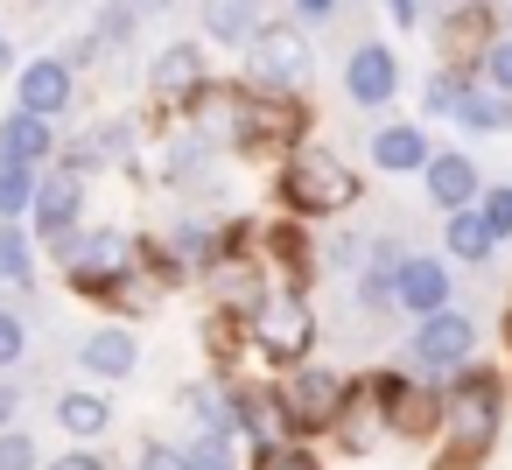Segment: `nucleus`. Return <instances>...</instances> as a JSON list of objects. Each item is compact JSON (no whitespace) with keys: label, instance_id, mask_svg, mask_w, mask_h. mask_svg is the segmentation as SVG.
<instances>
[{"label":"nucleus","instance_id":"obj_22","mask_svg":"<svg viewBox=\"0 0 512 470\" xmlns=\"http://www.w3.org/2000/svg\"><path fill=\"white\" fill-rule=\"evenodd\" d=\"M29 197H36V176H29V162L0 155V218H22V211H29Z\"/></svg>","mask_w":512,"mask_h":470},{"label":"nucleus","instance_id":"obj_20","mask_svg":"<svg viewBox=\"0 0 512 470\" xmlns=\"http://www.w3.org/2000/svg\"><path fill=\"white\" fill-rule=\"evenodd\" d=\"M260 0H211V8H204V29L218 36V43H239V36H253L260 29Z\"/></svg>","mask_w":512,"mask_h":470},{"label":"nucleus","instance_id":"obj_5","mask_svg":"<svg viewBox=\"0 0 512 470\" xmlns=\"http://www.w3.org/2000/svg\"><path fill=\"white\" fill-rule=\"evenodd\" d=\"M470 344H477V337H470V323H463L449 302H442V309H428V316H421V330H414V358H421V365H435V372H456V365L470 358Z\"/></svg>","mask_w":512,"mask_h":470},{"label":"nucleus","instance_id":"obj_15","mask_svg":"<svg viewBox=\"0 0 512 470\" xmlns=\"http://www.w3.org/2000/svg\"><path fill=\"white\" fill-rule=\"evenodd\" d=\"M78 358H85V372H99V379H127V372L141 365V351H134V337H127V330H99Z\"/></svg>","mask_w":512,"mask_h":470},{"label":"nucleus","instance_id":"obj_7","mask_svg":"<svg viewBox=\"0 0 512 470\" xmlns=\"http://www.w3.org/2000/svg\"><path fill=\"white\" fill-rule=\"evenodd\" d=\"M393 85H400V64H393V50H379V43H365V50L344 64V92H351L358 106H386Z\"/></svg>","mask_w":512,"mask_h":470},{"label":"nucleus","instance_id":"obj_36","mask_svg":"<svg viewBox=\"0 0 512 470\" xmlns=\"http://www.w3.org/2000/svg\"><path fill=\"white\" fill-rule=\"evenodd\" d=\"M414 8H421V0H386V15H393V22H400V29H407V22H414Z\"/></svg>","mask_w":512,"mask_h":470},{"label":"nucleus","instance_id":"obj_27","mask_svg":"<svg viewBox=\"0 0 512 470\" xmlns=\"http://www.w3.org/2000/svg\"><path fill=\"white\" fill-rule=\"evenodd\" d=\"M183 463H190V470H232V463H225V435H197V442L183 449Z\"/></svg>","mask_w":512,"mask_h":470},{"label":"nucleus","instance_id":"obj_37","mask_svg":"<svg viewBox=\"0 0 512 470\" xmlns=\"http://www.w3.org/2000/svg\"><path fill=\"white\" fill-rule=\"evenodd\" d=\"M295 8H302V15H330V8H337V0H295Z\"/></svg>","mask_w":512,"mask_h":470},{"label":"nucleus","instance_id":"obj_10","mask_svg":"<svg viewBox=\"0 0 512 470\" xmlns=\"http://www.w3.org/2000/svg\"><path fill=\"white\" fill-rule=\"evenodd\" d=\"M71 106V64H57V57H43V64H29L22 71V113H64Z\"/></svg>","mask_w":512,"mask_h":470},{"label":"nucleus","instance_id":"obj_13","mask_svg":"<svg viewBox=\"0 0 512 470\" xmlns=\"http://www.w3.org/2000/svg\"><path fill=\"white\" fill-rule=\"evenodd\" d=\"M421 169H428V197H435L442 211H456V204L477 197V169H470L463 155H428Z\"/></svg>","mask_w":512,"mask_h":470},{"label":"nucleus","instance_id":"obj_19","mask_svg":"<svg viewBox=\"0 0 512 470\" xmlns=\"http://www.w3.org/2000/svg\"><path fill=\"white\" fill-rule=\"evenodd\" d=\"M57 421H64V435H106L113 407H106L99 393H64V400H57Z\"/></svg>","mask_w":512,"mask_h":470},{"label":"nucleus","instance_id":"obj_31","mask_svg":"<svg viewBox=\"0 0 512 470\" xmlns=\"http://www.w3.org/2000/svg\"><path fill=\"white\" fill-rule=\"evenodd\" d=\"M260 470H316V456H302V449H281V442H267V449H260Z\"/></svg>","mask_w":512,"mask_h":470},{"label":"nucleus","instance_id":"obj_12","mask_svg":"<svg viewBox=\"0 0 512 470\" xmlns=\"http://www.w3.org/2000/svg\"><path fill=\"white\" fill-rule=\"evenodd\" d=\"M456 120L477 127V134H498V127H512V92H498V85H463V92H456Z\"/></svg>","mask_w":512,"mask_h":470},{"label":"nucleus","instance_id":"obj_8","mask_svg":"<svg viewBox=\"0 0 512 470\" xmlns=\"http://www.w3.org/2000/svg\"><path fill=\"white\" fill-rule=\"evenodd\" d=\"M337 407H344V379H330V372H302L295 393L281 400V414L295 428H323V421H337Z\"/></svg>","mask_w":512,"mask_h":470},{"label":"nucleus","instance_id":"obj_17","mask_svg":"<svg viewBox=\"0 0 512 470\" xmlns=\"http://www.w3.org/2000/svg\"><path fill=\"white\" fill-rule=\"evenodd\" d=\"M0 155H15V162H43V155H50V120H43V113H15V120H0Z\"/></svg>","mask_w":512,"mask_h":470},{"label":"nucleus","instance_id":"obj_35","mask_svg":"<svg viewBox=\"0 0 512 470\" xmlns=\"http://www.w3.org/2000/svg\"><path fill=\"white\" fill-rule=\"evenodd\" d=\"M50 470H106V463H99V456H57Z\"/></svg>","mask_w":512,"mask_h":470},{"label":"nucleus","instance_id":"obj_11","mask_svg":"<svg viewBox=\"0 0 512 470\" xmlns=\"http://www.w3.org/2000/svg\"><path fill=\"white\" fill-rule=\"evenodd\" d=\"M29 204H36V232H50V239H57V232H71V225H78V204H85V190H78V169H71V176H50V183H36V197H29Z\"/></svg>","mask_w":512,"mask_h":470},{"label":"nucleus","instance_id":"obj_23","mask_svg":"<svg viewBox=\"0 0 512 470\" xmlns=\"http://www.w3.org/2000/svg\"><path fill=\"white\" fill-rule=\"evenodd\" d=\"M197 85H204L197 50H162V64H155V92H197Z\"/></svg>","mask_w":512,"mask_h":470},{"label":"nucleus","instance_id":"obj_24","mask_svg":"<svg viewBox=\"0 0 512 470\" xmlns=\"http://www.w3.org/2000/svg\"><path fill=\"white\" fill-rule=\"evenodd\" d=\"M29 274H36V260H29V239H22V232H15V218H8V232H0V281L29 288Z\"/></svg>","mask_w":512,"mask_h":470},{"label":"nucleus","instance_id":"obj_30","mask_svg":"<svg viewBox=\"0 0 512 470\" xmlns=\"http://www.w3.org/2000/svg\"><path fill=\"white\" fill-rule=\"evenodd\" d=\"M484 71H491V85H498V92H512V36H498V43H491Z\"/></svg>","mask_w":512,"mask_h":470},{"label":"nucleus","instance_id":"obj_14","mask_svg":"<svg viewBox=\"0 0 512 470\" xmlns=\"http://www.w3.org/2000/svg\"><path fill=\"white\" fill-rule=\"evenodd\" d=\"M372 162H379L386 176H407V169H421V162H428V141H421V127H379V134H372Z\"/></svg>","mask_w":512,"mask_h":470},{"label":"nucleus","instance_id":"obj_18","mask_svg":"<svg viewBox=\"0 0 512 470\" xmlns=\"http://www.w3.org/2000/svg\"><path fill=\"white\" fill-rule=\"evenodd\" d=\"M442 246H449L456 260H484V253H491L498 239L484 232V218H477L470 204H456V211H449V232H442Z\"/></svg>","mask_w":512,"mask_h":470},{"label":"nucleus","instance_id":"obj_28","mask_svg":"<svg viewBox=\"0 0 512 470\" xmlns=\"http://www.w3.org/2000/svg\"><path fill=\"white\" fill-rule=\"evenodd\" d=\"M0 470H36V442L29 435H0Z\"/></svg>","mask_w":512,"mask_h":470},{"label":"nucleus","instance_id":"obj_33","mask_svg":"<svg viewBox=\"0 0 512 470\" xmlns=\"http://www.w3.org/2000/svg\"><path fill=\"white\" fill-rule=\"evenodd\" d=\"M456 92H463V85H449V78H435V85H428V106H435V113H456Z\"/></svg>","mask_w":512,"mask_h":470},{"label":"nucleus","instance_id":"obj_26","mask_svg":"<svg viewBox=\"0 0 512 470\" xmlns=\"http://www.w3.org/2000/svg\"><path fill=\"white\" fill-rule=\"evenodd\" d=\"M477 218H484V232H491V239H512V190H491Z\"/></svg>","mask_w":512,"mask_h":470},{"label":"nucleus","instance_id":"obj_2","mask_svg":"<svg viewBox=\"0 0 512 470\" xmlns=\"http://www.w3.org/2000/svg\"><path fill=\"white\" fill-rule=\"evenodd\" d=\"M281 190H288V204H295V211H316V218H323V211H344V204L358 197V176H351L337 155L302 148V155L288 162V183H281Z\"/></svg>","mask_w":512,"mask_h":470},{"label":"nucleus","instance_id":"obj_6","mask_svg":"<svg viewBox=\"0 0 512 470\" xmlns=\"http://www.w3.org/2000/svg\"><path fill=\"white\" fill-rule=\"evenodd\" d=\"M253 57H260V78H267V85H302V78H309V43H302L288 22L253 29Z\"/></svg>","mask_w":512,"mask_h":470},{"label":"nucleus","instance_id":"obj_21","mask_svg":"<svg viewBox=\"0 0 512 470\" xmlns=\"http://www.w3.org/2000/svg\"><path fill=\"white\" fill-rule=\"evenodd\" d=\"M232 414H239V428H253L260 442H274V435H281V421H288V414H281V393H239V407H232Z\"/></svg>","mask_w":512,"mask_h":470},{"label":"nucleus","instance_id":"obj_9","mask_svg":"<svg viewBox=\"0 0 512 470\" xmlns=\"http://www.w3.org/2000/svg\"><path fill=\"white\" fill-rule=\"evenodd\" d=\"M386 281H393V302H400V309H414V316H428V309H442V302H449V274H442L435 260H400Z\"/></svg>","mask_w":512,"mask_h":470},{"label":"nucleus","instance_id":"obj_34","mask_svg":"<svg viewBox=\"0 0 512 470\" xmlns=\"http://www.w3.org/2000/svg\"><path fill=\"white\" fill-rule=\"evenodd\" d=\"M15 407H22V393H15L8 379H0V428H8V421H15Z\"/></svg>","mask_w":512,"mask_h":470},{"label":"nucleus","instance_id":"obj_32","mask_svg":"<svg viewBox=\"0 0 512 470\" xmlns=\"http://www.w3.org/2000/svg\"><path fill=\"white\" fill-rule=\"evenodd\" d=\"M141 470H190V463H183V449H162L155 442V449H141Z\"/></svg>","mask_w":512,"mask_h":470},{"label":"nucleus","instance_id":"obj_3","mask_svg":"<svg viewBox=\"0 0 512 470\" xmlns=\"http://www.w3.org/2000/svg\"><path fill=\"white\" fill-rule=\"evenodd\" d=\"M449 428H456V456H463V463L484 456L491 435H498V379L470 372V379L449 393Z\"/></svg>","mask_w":512,"mask_h":470},{"label":"nucleus","instance_id":"obj_29","mask_svg":"<svg viewBox=\"0 0 512 470\" xmlns=\"http://www.w3.org/2000/svg\"><path fill=\"white\" fill-rule=\"evenodd\" d=\"M22 351H29V330H22V323H15L8 309H0V365H15Z\"/></svg>","mask_w":512,"mask_h":470},{"label":"nucleus","instance_id":"obj_16","mask_svg":"<svg viewBox=\"0 0 512 470\" xmlns=\"http://www.w3.org/2000/svg\"><path fill=\"white\" fill-rule=\"evenodd\" d=\"M379 393H386V414H393V428H400V435H428V428H435V414H442V407H435V393H414V386H393V379H386Z\"/></svg>","mask_w":512,"mask_h":470},{"label":"nucleus","instance_id":"obj_25","mask_svg":"<svg viewBox=\"0 0 512 470\" xmlns=\"http://www.w3.org/2000/svg\"><path fill=\"white\" fill-rule=\"evenodd\" d=\"M190 400H197V414H204V421H211V435H232V428H239V414H232V407H225V393H211V386H197V393H190Z\"/></svg>","mask_w":512,"mask_h":470},{"label":"nucleus","instance_id":"obj_38","mask_svg":"<svg viewBox=\"0 0 512 470\" xmlns=\"http://www.w3.org/2000/svg\"><path fill=\"white\" fill-rule=\"evenodd\" d=\"M0 64H8V50H0Z\"/></svg>","mask_w":512,"mask_h":470},{"label":"nucleus","instance_id":"obj_1","mask_svg":"<svg viewBox=\"0 0 512 470\" xmlns=\"http://www.w3.org/2000/svg\"><path fill=\"white\" fill-rule=\"evenodd\" d=\"M57 253H64V274L85 295H113L127 281V260H134L120 232H57Z\"/></svg>","mask_w":512,"mask_h":470},{"label":"nucleus","instance_id":"obj_4","mask_svg":"<svg viewBox=\"0 0 512 470\" xmlns=\"http://www.w3.org/2000/svg\"><path fill=\"white\" fill-rule=\"evenodd\" d=\"M309 337H316V323H309V302L302 295H267L260 309H253V344L267 351V358H302L309 351Z\"/></svg>","mask_w":512,"mask_h":470}]
</instances>
